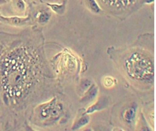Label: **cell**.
<instances>
[{"mask_svg":"<svg viewBox=\"0 0 156 131\" xmlns=\"http://www.w3.org/2000/svg\"><path fill=\"white\" fill-rule=\"evenodd\" d=\"M15 41V45L0 53V90L7 105L18 107L35 93L45 74L38 47L29 41Z\"/></svg>","mask_w":156,"mask_h":131,"instance_id":"1","label":"cell"},{"mask_svg":"<svg viewBox=\"0 0 156 131\" xmlns=\"http://www.w3.org/2000/svg\"><path fill=\"white\" fill-rule=\"evenodd\" d=\"M122 70L135 83L150 86L154 83V61L144 48L133 46L122 53L119 59Z\"/></svg>","mask_w":156,"mask_h":131,"instance_id":"2","label":"cell"},{"mask_svg":"<svg viewBox=\"0 0 156 131\" xmlns=\"http://www.w3.org/2000/svg\"><path fill=\"white\" fill-rule=\"evenodd\" d=\"M64 106L56 97L39 104L34 111V118L37 122L51 125L57 122L64 115Z\"/></svg>","mask_w":156,"mask_h":131,"instance_id":"3","label":"cell"},{"mask_svg":"<svg viewBox=\"0 0 156 131\" xmlns=\"http://www.w3.org/2000/svg\"><path fill=\"white\" fill-rule=\"evenodd\" d=\"M0 23L12 26L21 27L31 24L32 20L30 15L23 17L19 16H5L2 15H1Z\"/></svg>","mask_w":156,"mask_h":131,"instance_id":"4","label":"cell"},{"mask_svg":"<svg viewBox=\"0 0 156 131\" xmlns=\"http://www.w3.org/2000/svg\"><path fill=\"white\" fill-rule=\"evenodd\" d=\"M47 7L38 9L34 14L35 19L40 25L46 24L51 18V10L48 6Z\"/></svg>","mask_w":156,"mask_h":131,"instance_id":"5","label":"cell"},{"mask_svg":"<svg viewBox=\"0 0 156 131\" xmlns=\"http://www.w3.org/2000/svg\"><path fill=\"white\" fill-rule=\"evenodd\" d=\"M47 6L58 15H63L66 12V1L62 2H46Z\"/></svg>","mask_w":156,"mask_h":131,"instance_id":"6","label":"cell"},{"mask_svg":"<svg viewBox=\"0 0 156 131\" xmlns=\"http://www.w3.org/2000/svg\"><path fill=\"white\" fill-rule=\"evenodd\" d=\"M12 5L14 10L18 13H23L26 10V4L24 0H11Z\"/></svg>","mask_w":156,"mask_h":131,"instance_id":"7","label":"cell"},{"mask_svg":"<svg viewBox=\"0 0 156 131\" xmlns=\"http://www.w3.org/2000/svg\"><path fill=\"white\" fill-rule=\"evenodd\" d=\"M88 122V116L83 114L80 117L77 118L73 123L71 130H76L85 126Z\"/></svg>","mask_w":156,"mask_h":131,"instance_id":"8","label":"cell"},{"mask_svg":"<svg viewBox=\"0 0 156 131\" xmlns=\"http://www.w3.org/2000/svg\"><path fill=\"white\" fill-rule=\"evenodd\" d=\"M87 7L94 13H99L102 9L96 0H85Z\"/></svg>","mask_w":156,"mask_h":131,"instance_id":"9","label":"cell"},{"mask_svg":"<svg viewBox=\"0 0 156 131\" xmlns=\"http://www.w3.org/2000/svg\"><path fill=\"white\" fill-rule=\"evenodd\" d=\"M46 2H62L63 1H66V0H42Z\"/></svg>","mask_w":156,"mask_h":131,"instance_id":"10","label":"cell"},{"mask_svg":"<svg viewBox=\"0 0 156 131\" xmlns=\"http://www.w3.org/2000/svg\"><path fill=\"white\" fill-rule=\"evenodd\" d=\"M11 0H0V5H4L5 4H7V2H10Z\"/></svg>","mask_w":156,"mask_h":131,"instance_id":"11","label":"cell"},{"mask_svg":"<svg viewBox=\"0 0 156 131\" xmlns=\"http://www.w3.org/2000/svg\"><path fill=\"white\" fill-rule=\"evenodd\" d=\"M2 49H3V45L0 43V53L1 52Z\"/></svg>","mask_w":156,"mask_h":131,"instance_id":"12","label":"cell"},{"mask_svg":"<svg viewBox=\"0 0 156 131\" xmlns=\"http://www.w3.org/2000/svg\"><path fill=\"white\" fill-rule=\"evenodd\" d=\"M1 15V13H0V15Z\"/></svg>","mask_w":156,"mask_h":131,"instance_id":"13","label":"cell"}]
</instances>
